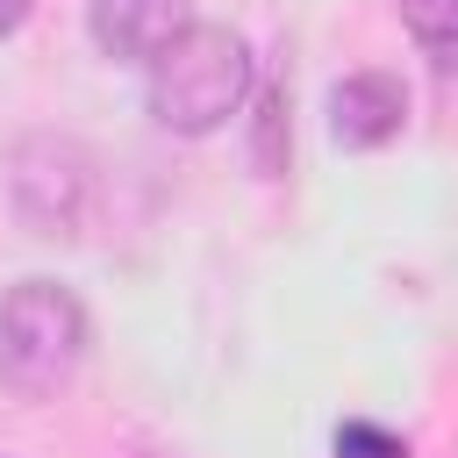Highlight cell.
<instances>
[{"mask_svg":"<svg viewBox=\"0 0 458 458\" xmlns=\"http://www.w3.org/2000/svg\"><path fill=\"white\" fill-rule=\"evenodd\" d=\"M186 21L193 0H93V43L114 64H150Z\"/></svg>","mask_w":458,"mask_h":458,"instance_id":"5b68a950","label":"cell"},{"mask_svg":"<svg viewBox=\"0 0 458 458\" xmlns=\"http://www.w3.org/2000/svg\"><path fill=\"white\" fill-rule=\"evenodd\" d=\"M408 129V86L394 72H344L329 86V136L344 150H379Z\"/></svg>","mask_w":458,"mask_h":458,"instance_id":"277c9868","label":"cell"},{"mask_svg":"<svg viewBox=\"0 0 458 458\" xmlns=\"http://www.w3.org/2000/svg\"><path fill=\"white\" fill-rule=\"evenodd\" d=\"M336 458H408V444L379 422H344L336 429Z\"/></svg>","mask_w":458,"mask_h":458,"instance_id":"ba28073f","label":"cell"},{"mask_svg":"<svg viewBox=\"0 0 458 458\" xmlns=\"http://www.w3.org/2000/svg\"><path fill=\"white\" fill-rule=\"evenodd\" d=\"M29 7H36V0H0V36H14V29L29 21Z\"/></svg>","mask_w":458,"mask_h":458,"instance_id":"9c48e42d","label":"cell"},{"mask_svg":"<svg viewBox=\"0 0 458 458\" xmlns=\"http://www.w3.org/2000/svg\"><path fill=\"white\" fill-rule=\"evenodd\" d=\"M286 150H293V122H286V86L272 79V86L258 93V129H250V157H258V172H265V179H279V172H286Z\"/></svg>","mask_w":458,"mask_h":458,"instance_id":"8992f818","label":"cell"},{"mask_svg":"<svg viewBox=\"0 0 458 458\" xmlns=\"http://www.w3.org/2000/svg\"><path fill=\"white\" fill-rule=\"evenodd\" d=\"M7 193H14V215H21L29 236L72 243L93 215V150L79 136L36 129L7 150Z\"/></svg>","mask_w":458,"mask_h":458,"instance_id":"3957f363","label":"cell"},{"mask_svg":"<svg viewBox=\"0 0 458 458\" xmlns=\"http://www.w3.org/2000/svg\"><path fill=\"white\" fill-rule=\"evenodd\" d=\"M401 21L422 43V57L451 64V50H458V0H401Z\"/></svg>","mask_w":458,"mask_h":458,"instance_id":"52a82bcc","label":"cell"},{"mask_svg":"<svg viewBox=\"0 0 458 458\" xmlns=\"http://www.w3.org/2000/svg\"><path fill=\"white\" fill-rule=\"evenodd\" d=\"M258 86L250 43L229 21H186L150 57V114L172 136H215Z\"/></svg>","mask_w":458,"mask_h":458,"instance_id":"6da1fadb","label":"cell"},{"mask_svg":"<svg viewBox=\"0 0 458 458\" xmlns=\"http://www.w3.org/2000/svg\"><path fill=\"white\" fill-rule=\"evenodd\" d=\"M86 344H93V322L72 286L14 279L0 293V386L14 401H57L86 365Z\"/></svg>","mask_w":458,"mask_h":458,"instance_id":"7a4b0ae2","label":"cell"}]
</instances>
